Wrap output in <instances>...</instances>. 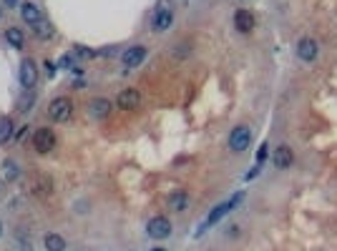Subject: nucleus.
Instances as JSON below:
<instances>
[{"label":"nucleus","mask_w":337,"mask_h":251,"mask_svg":"<svg viewBox=\"0 0 337 251\" xmlns=\"http://www.w3.org/2000/svg\"><path fill=\"white\" fill-rule=\"evenodd\" d=\"M241 199H244V194H234V196H232L229 201H224V204H219L217 208H214V211H212V214L207 216V221H204V224H201V228L196 231V236H201V234H204L207 228H212V226H214V224H217V221H221V219H224V216H227V214H229V211L234 208V206L239 204Z\"/></svg>","instance_id":"obj_1"},{"label":"nucleus","mask_w":337,"mask_h":251,"mask_svg":"<svg viewBox=\"0 0 337 251\" xmlns=\"http://www.w3.org/2000/svg\"><path fill=\"white\" fill-rule=\"evenodd\" d=\"M171 221H168L166 216H154V219H148V224H146V234L151 236V239H156V241H164L171 236Z\"/></svg>","instance_id":"obj_2"},{"label":"nucleus","mask_w":337,"mask_h":251,"mask_svg":"<svg viewBox=\"0 0 337 251\" xmlns=\"http://www.w3.org/2000/svg\"><path fill=\"white\" fill-rule=\"evenodd\" d=\"M249 143H252V128L249 126H234V131L229 133V148L234 153H241L249 148Z\"/></svg>","instance_id":"obj_3"},{"label":"nucleus","mask_w":337,"mask_h":251,"mask_svg":"<svg viewBox=\"0 0 337 251\" xmlns=\"http://www.w3.org/2000/svg\"><path fill=\"white\" fill-rule=\"evenodd\" d=\"M48 113L53 121H68L73 113V101L71 98H66V95H58V98H53L50 101V106H48Z\"/></svg>","instance_id":"obj_4"},{"label":"nucleus","mask_w":337,"mask_h":251,"mask_svg":"<svg viewBox=\"0 0 337 251\" xmlns=\"http://www.w3.org/2000/svg\"><path fill=\"white\" fill-rule=\"evenodd\" d=\"M116 106L123 108V111H136L141 106V93L136 91V88H123L116 95Z\"/></svg>","instance_id":"obj_5"},{"label":"nucleus","mask_w":337,"mask_h":251,"mask_svg":"<svg viewBox=\"0 0 337 251\" xmlns=\"http://www.w3.org/2000/svg\"><path fill=\"white\" fill-rule=\"evenodd\" d=\"M33 146H35L38 153H48V151L55 148V133H53L50 128H41V131H35V136H33Z\"/></svg>","instance_id":"obj_6"},{"label":"nucleus","mask_w":337,"mask_h":251,"mask_svg":"<svg viewBox=\"0 0 337 251\" xmlns=\"http://www.w3.org/2000/svg\"><path fill=\"white\" fill-rule=\"evenodd\" d=\"M146 55H148V50H146L144 46H131V48H126L123 50V66L126 68H136V66H141L146 61Z\"/></svg>","instance_id":"obj_7"},{"label":"nucleus","mask_w":337,"mask_h":251,"mask_svg":"<svg viewBox=\"0 0 337 251\" xmlns=\"http://www.w3.org/2000/svg\"><path fill=\"white\" fill-rule=\"evenodd\" d=\"M317 53H320V46H317L314 38H302V41L297 43V55H299V61H305V63H312L314 58H317Z\"/></svg>","instance_id":"obj_8"},{"label":"nucleus","mask_w":337,"mask_h":251,"mask_svg":"<svg viewBox=\"0 0 337 251\" xmlns=\"http://www.w3.org/2000/svg\"><path fill=\"white\" fill-rule=\"evenodd\" d=\"M35 83H38V68H35V63L28 58V61L21 63V86H23L25 91H30Z\"/></svg>","instance_id":"obj_9"},{"label":"nucleus","mask_w":337,"mask_h":251,"mask_svg":"<svg viewBox=\"0 0 337 251\" xmlns=\"http://www.w3.org/2000/svg\"><path fill=\"white\" fill-rule=\"evenodd\" d=\"M272 163H274L279 171H287L289 166L294 163V153H292V148H289V146H277L274 153H272Z\"/></svg>","instance_id":"obj_10"},{"label":"nucleus","mask_w":337,"mask_h":251,"mask_svg":"<svg viewBox=\"0 0 337 251\" xmlns=\"http://www.w3.org/2000/svg\"><path fill=\"white\" fill-rule=\"evenodd\" d=\"M111 111H114V103L108 101V98H93L91 103H88V113L93 115V118H108L111 115Z\"/></svg>","instance_id":"obj_11"},{"label":"nucleus","mask_w":337,"mask_h":251,"mask_svg":"<svg viewBox=\"0 0 337 251\" xmlns=\"http://www.w3.org/2000/svg\"><path fill=\"white\" fill-rule=\"evenodd\" d=\"M30 191L38 194V196H50L53 194V181L43 173H35V176H30Z\"/></svg>","instance_id":"obj_12"},{"label":"nucleus","mask_w":337,"mask_h":251,"mask_svg":"<svg viewBox=\"0 0 337 251\" xmlns=\"http://www.w3.org/2000/svg\"><path fill=\"white\" fill-rule=\"evenodd\" d=\"M171 23H174V13H171V8H159V10L154 13V30H156V33L168 30Z\"/></svg>","instance_id":"obj_13"},{"label":"nucleus","mask_w":337,"mask_h":251,"mask_svg":"<svg viewBox=\"0 0 337 251\" xmlns=\"http://www.w3.org/2000/svg\"><path fill=\"white\" fill-rule=\"evenodd\" d=\"M166 204L174 214H181V211L189 206V194H186V191H171L168 199H166Z\"/></svg>","instance_id":"obj_14"},{"label":"nucleus","mask_w":337,"mask_h":251,"mask_svg":"<svg viewBox=\"0 0 337 251\" xmlns=\"http://www.w3.org/2000/svg\"><path fill=\"white\" fill-rule=\"evenodd\" d=\"M234 28L239 33H252L254 30V15L249 10H237L234 13Z\"/></svg>","instance_id":"obj_15"},{"label":"nucleus","mask_w":337,"mask_h":251,"mask_svg":"<svg viewBox=\"0 0 337 251\" xmlns=\"http://www.w3.org/2000/svg\"><path fill=\"white\" fill-rule=\"evenodd\" d=\"M21 15H23V21L28 25H35V23H41V21H43V13H41V8H38L35 3H23Z\"/></svg>","instance_id":"obj_16"},{"label":"nucleus","mask_w":337,"mask_h":251,"mask_svg":"<svg viewBox=\"0 0 337 251\" xmlns=\"http://www.w3.org/2000/svg\"><path fill=\"white\" fill-rule=\"evenodd\" d=\"M43 244H46V249L48 251H66V239L61 236V234H46V239H43Z\"/></svg>","instance_id":"obj_17"},{"label":"nucleus","mask_w":337,"mask_h":251,"mask_svg":"<svg viewBox=\"0 0 337 251\" xmlns=\"http://www.w3.org/2000/svg\"><path fill=\"white\" fill-rule=\"evenodd\" d=\"M10 138H13V118L3 115L0 118V143H8Z\"/></svg>","instance_id":"obj_18"},{"label":"nucleus","mask_w":337,"mask_h":251,"mask_svg":"<svg viewBox=\"0 0 337 251\" xmlns=\"http://www.w3.org/2000/svg\"><path fill=\"white\" fill-rule=\"evenodd\" d=\"M5 38H8V43H10L13 48H23V43H25V35H23L21 28H8Z\"/></svg>","instance_id":"obj_19"},{"label":"nucleus","mask_w":337,"mask_h":251,"mask_svg":"<svg viewBox=\"0 0 337 251\" xmlns=\"http://www.w3.org/2000/svg\"><path fill=\"white\" fill-rule=\"evenodd\" d=\"M18 173H21V171H18V163H15V161H3V179H5V181H15V179H18Z\"/></svg>","instance_id":"obj_20"},{"label":"nucleus","mask_w":337,"mask_h":251,"mask_svg":"<svg viewBox=\"0 0 337 251\" xmlns=\"http://www.w3.org/2000/svg\"><path fill=\"white\" fill-rule=\"evenodd\" d=\"M33 30H35V35L41 38V41H48V38H53V25L48 23V21H41V23H35L33 25Z\"/></svg>","instance_id":"obj_21"},{"label":"nucleus","mask_w":337,"mask_h":251,"mask_svg":"<svg viewBox=\"0 0 337 251\" xmlns=\"http://www.w3.org/2000/svg\"><path fill=\"white\" fill-rule=\"evenodd\" d=\"M33 101H35L33 93H28V95H23V98L18 101V108H21V111H30V108H33Z\"/></svg>","instance_id":"obj_22"},{"label":"nucleus","mask_w":337,"mask_h":251,"mask_svg":"<svg viewBox=\"0 0 337 251\" xmlns=\"http://www.w3.org/2000/svg\"><path fill=\"white\" fill-rule=\"evenodd\" d=\"M267 153H269V143H262L259 146V151H257V163H265V159H267Z\"/></svg>","instance_id":"obj_23"},{"label":"nucleus","mask_w":337,"mask_h":251,"mask_svg":"<svg viewBox=\"0 0 337 251\" xmlns=\"http://www.w3.org/2000/svg\"><path fill=\"white\" fill-rule=\"evenodd\" d=\"M76 53H78V55H81V58H91V55H93V50H91V48H76Z\"/></svg>","instance_id":"obj_24"},{"label":"nucleus","mask_w":337,"mask_h":251,"mask_svg":"<svg viewBox=\"0 0 337 251\" xmlns=\"http://www.w3.org/2000/svg\"><path fill=\"white\" fill-rule=\"evenodd\" d=\"M46 73H48V75H53V73H55V63L46 61Z\"/></svg>","instance_id":"obj_25"},{"label":"nucleus","mask_w":337,"mask_h":251,"mask_svg":"<svg viewBox=\"0 0 337 251\" xmlns=\"http://www.w3.org/2000/svg\"><path fill=\"white\" fill-rule=\"evenodd\" d=\"M61 63H63L66 68H68V66H71V63H73V58H71V55H63V61H61Z\"/></svg>","instance_id":"obj_26"},{"label":"nucleus","mask_w":337,"mask_h":251,"mask_svg":"<svg viewBox=\"0 0 337 251\" xmlns=\"http://www.w3.org/2000/svg\"><path fill=\"white\" fill-rule=\"evenodd\" d=\"M15 3H18V0H5V5H8V8H13Z\"/></svg>","instance_id":"obj_27"},{"label":"nucleus","mask_w":337,"mask_h":251,"mask_svg":"<svg viewBox=\"0 0 337 251\" xmlns=\"http://www.w3.org/2000/svg\"><path fill=\"white\" fill-rule=\"evenodd\" d=\"M0 234H3V221H0Z\"/></svg>","instance_id":"obj_28"}]
</instances>
